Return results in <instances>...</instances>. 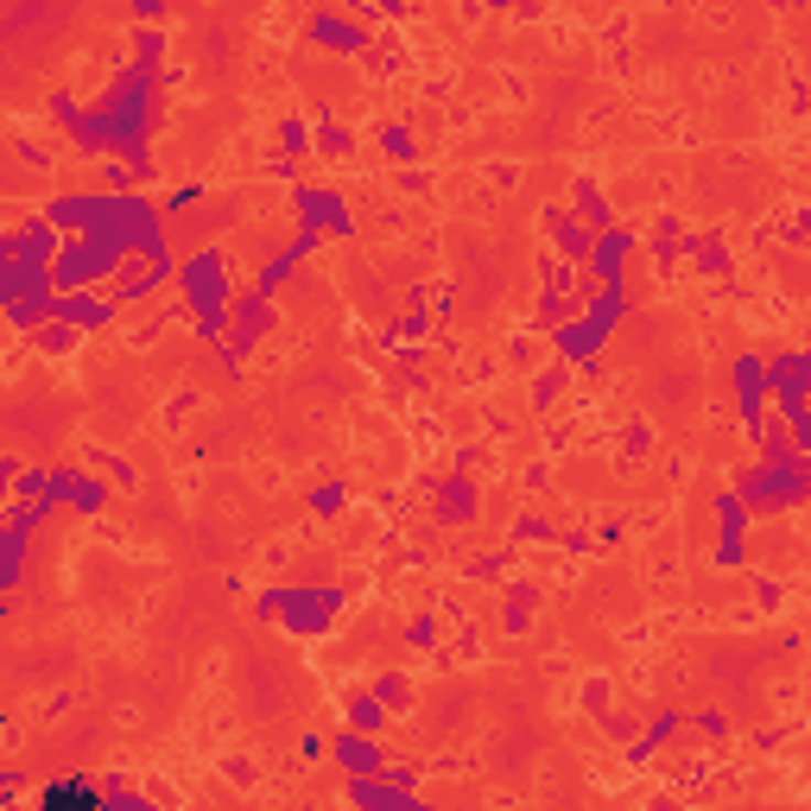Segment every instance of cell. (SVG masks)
<instances>
[{
	"instance_id": "3",
	"label": "cell",
	"mask_w": 811,
	"mask_h": 811,
	"mask_svg": "<svg viewBox=\"0 0 811 811\" xmlns=\"http://www.w3.org/2000/svg\"><path fill=\"white\" fill-rule=\"evenodd\" d=\"M545 228H552V241L564 248V260H590V248H596V235L577 223V216H564V209H552L545 216Z\"/></svg>"
},
{
	"instance_id": "1",
	"label": "cell",
	"mask_w": 811,
	"mask_h": 811,
	"mask_svg": "<svg viewBox=\"0 0 811 811\" xmlns=\"http://www.w3.org/2000/svg\"><path fill=\"white\" fill-rule=\"evenodd\" d=\"M177 279H184V304H223L228 299V273H223V253L216 248L191 253V260L177 267Z\"/></svg>"
},
{
	"instance_id": "2",
	"label": "cell",
	"mask_w": 811,
	"mask_h": 811,
	"mask_svg": "<svg viewBox=\"0 0 811 811\" xmlns=\"http://www.w3.org/2000/svg\"><path fill=\"white\" fill-rule=\"evenodd\" d=\"M299 216H304V228L317 235V228H329V235H349V216H343V197L336 191H299Z\"/></svg>"
},
{
	"instance_id": "4",
	"label": "cell",
	"mask_w": 811,
	"mask_h": 811,
	"mask_svg": "<svg viewBox=\"0 0 811 811\" xmlns=\"http://www.w3.org/2000/svg\"><path fill=\"white\" fill-rule=\"evenodd\" d=\"M311 39H317V45H336V51H361V45H368V32L349 25V20H336V13H324V20L311 25Z\"/></svg>"
},
{
	"instance_id": "5",
	"label": "cell",
	"mask_w": 811,
	"mask_h": 811,
	"mask_svg": "<svg viewBox=\"0 0 811 811\" xmlns=\"http://www.w3.org/2000/svg\"><path fill=\"white\" fill-rule=\"evenodd\" d=\"M133 7H140V13H159V7H165V0H133Z\"/></svg>"
},
{
	"instance_id": "6",
	"label": "cell",
	"mask_w": 811,
	"mask_h": 811,
	"mask_svg": "<svg viewBox=\"0 0 811 811\" xmlns=\"http://www.w3.org/2000/svg\"><path fill=\"white\" fill-rule=\"evenodd\" d=\"M495 7H507V0H495Z\"/></svg>"
}]
</instances>
